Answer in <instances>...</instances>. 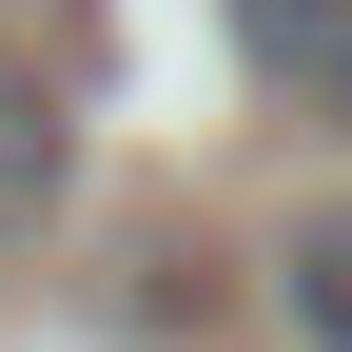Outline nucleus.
<instances>
[{"label":"nucleus","mask_w":352,"mask_h":352,"mask_svg":"<svg viewBox=\"0 0 352 352\" xmlns=\"http://www.w3.org/2000/svg\"><path fill=\"white\" fill-rule=\"evenodd\" d=\"M235 39L274 78H352V0H235Z\"/></svg>","instance_id":"nucleus-3"},{"label":"nucleus","mask_w":352,"mask_h":352,"mask_svg":"<svg viewBox=\"0 0 352 352\" xmlns=\"http://www.w3.org/2000/svg\"><path fill=\"white\" fill-rule=\"evenodd\" d=\"M59 196V98H39V59H0V235Z\"/></svg>","instance_id":"nucleus-2"},{"label":"nucleus","mask_w":352,"mask_h":352,"mask_svg":"<svg viewBox=\"0 0 352 352\" xmlns=\"http://www.w3.org/2000/svg\"><path fill=\"white\" fill-rule=\"evenodd\" d=\"M274 314H294V352H352V196H314L274 235Z\"/></svg>","instance_id":"nucleus-1"}]
</instances>
